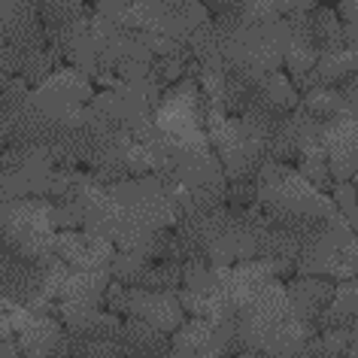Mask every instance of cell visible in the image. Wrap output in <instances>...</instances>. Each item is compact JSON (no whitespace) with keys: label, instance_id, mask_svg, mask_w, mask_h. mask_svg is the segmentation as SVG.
<instances>
[{"label":"cell","instance_id":"cell-1","mask_svg":"<svg viewBox=\"0 0 358 358\" xmlns=\"http://www.w3.org/2000/svg\"><path fill=\"white\" fill-rule=\"evenodd\" d=\"M316 322L298 316L289 298V285L280 280L267 282L237 313V343L240 355H301L303 343L316 334Z\"/></svg>","mask_w":358,"mask_h":358},{"label":"cell","instance_id":"cell-2","mask_svg":"<svg viewBox=\"0 0 358 358\" xmlns=\"http://www.w3.org/2000/svg\"><path fill=\"white\" fill-rule=\"evenodd\" d=\"M258 203L273 219H337L343 213L337 203L322 194L301 170L285 167L282 161H267L258 173Z\"/></svg>","mask_w":358,"mask_h":358},{"label":"cell","instance_id":"cell-3","mask_svg":"<svg viewBox=\"0 0 358 358\" xmlns=\"http://www.w3.org/2000/svg\"><path fill=\"white\" fill-rule=\"evenodd\" d=\"M55 201L52 198H13L0 203V243L31 262H49L55 258Z\"/></svg>","mask_w":358,"mask_h":358},{"label":"cell","instance_id":"cell-4","mask_svg":"<svg viewBox=\"0 0 358 358\" xmlns=\"http://www.w3.org/2000/svg\"><path fill=\"white\" fill-rule=\"evenodd\" d=\"M292 43L289 19L243 24L240 22L225 46V67L258 85L264 76L276 73L285 64V52Z\"/></svg>","mask_w":358,"mask_h":358},{"label":"cell","instance_id":"cell-5","mask_svg":"<svg viewBox=\"0 0 358 358\" xmlns=\"http://www.w3.org/2000/svg\"><path fill=\"white\" fill-rule=\"evenodd\" d=\"M207 137L222 158L228 182L231 179H258L271 155V137L252 131L243 119H231L222 110H207Z\"/></svg>","mask_w":358,"mask_h":358},{"label":"cell","instance_id":"cell-6","mask_svg":"<svg viewBox=\"0 0 358 358\" xmlns=\"http://www.w3.org/2000/svg\"><path fill=\"white\" fill-rule=\"evenodd\" d=\"M207 97H203L201 85L194 79H179L170 92L161 97L155 110V124L164 134H192L207 124Z\"/></svg>","mask_w":358,"mask_h":358},{"label":"cell","instance_id":"cell-7","mask_svg":"<svg viewBox=\"0 0 358 358\" xmlns=\"http://www.w3.org/2000/svg\"><path fill=\"white\" fill-rule=\"evenodd\" d=\"M173 355H234L237 319H203L182 322L173 334Z\"/></svg>","mask_w":358,"mask_h":358},{"label":"cell","instance_id":"cell-8","mask_svg":"<svg viewBox=\"0 0 358 358\" xmlns=\"http://www.w3.org/2000/svg\"><path fill=\"white\" fill-rule=\"evenodd\" d=\"M34 97H37V103L43 110L61 122L64 115L79 110V106L92 103L94 94H92L88 73H83L79 67H58L46 83L34 88Z\"/></svg>","mask_w":358,"mask_h":358},{"label":"cell","instance_id":"cell-9","mask_svg":"<svg viewBox=\"0 0 358 358\" xmlns=\"http://www.w3.org/2000/svg\"><path fill=\"white\" fill-rule=\"evenodd\" d=\"M182 298L176 289H143V285H128V316H137L149 325H155L167 334L185 322Z\"/></svg>","mask_w":358,"mask_h":358},{"label":"cell","instance_id":"cell-10","mask_svg":"<svg viewBox=\"0 0 358 358\" xmlns=\"http://www.w3.org/2000/svg\"><path fill=\"white\" fill-rule=\"evenodd\" d=\"M322 137L328 146V167L334 182H352L358 170V115L343 110L337 119L325 122Z\"/></svg>","mask_w":358,"mask_h":358},{"label":"cell","instance_id":"cell-11","mask_svg":"<svg viewBox=\"0 0 358 358\" xmlns=\"http://www.w3.org/2000/svg\"><path fill=\"white\" fill-rule=\"evenodd\" d=\"M43 294V264L0 243V298L31 307Z\"/></svg>","mask_w":358,"mask_h":358},{"label":"cell","instance_id":"cell-12","mask_svg":"<svg viewBox=\"0 0 358 358\" xmlns=\"http://www.w3.org/2000/svg\"><path fill=\"white\" fill-rule=\"evenodd\" d=\"M55 252L58 258H64L67 264L83 267V271H110L115 262V243L103 234H94V231H76L70 228L64 234H58L55 240Z\"/></svg>","mask_w":358,"mask_h":358},{"label":"cell","instance_id":"cell-13","mask_svg":"<svg viewBox=\"0 0 358 358\" xmlns=\"http://www.w3.org/2000/svg\"><path fill=\"white\" fill-rule=\"evenodd\" d=\"M322 128H325V122H319L316 115H313L307 106H294L292 113H285L282 124L276 128L273 134V143H271V155L273 161H294L301 158V152L310 146L313 140L322 137Z\"/></svg>","mask_w":358,"mask_h":358},{"label":"cell","instance_id":"cell-14","mask_svg":"<svg viewBox=\"0 0 358 358\" xmlns=\"http://www.w3.org/2000/svg\"><path fill=\"white\" fill-rule=\"evenodd\" d=\"M15 340H19L22 355H67V325L55 319V313H43V316L34 313Z\"/></svg>","mask_w":358,"mask_h":358},{"label":"cell","instance_id":"cell-15","mask_svg":"<svg viewBox=\"0 0 358 358\" xmlns=\"http://www.w3.org/2000/svg\"><path fill=\"white\" fill-rule=\"evenodd\" d=\"M337 285L331 282V276L322 273H298V280L289 285V298L298 310V316L316 322L322 316V310L334 301Z\"/></svg>","mask_w":358,"mask_h":358},{"label":"cell","instance_id":"cell-16","mask_svg":"<svg viewBox=\"0 0 358 358\" xmlns=\"http://www.w3.org/2000/svg\"><path fill=\"white\" fill-rule=\"evenodd\" d=\"M124 355H173V340L167 331H161L137 316H128L122 325Z\"/></svg>","mask_w":358,"mask_h":358},{"label":"cell","instance_id":"cell-17","mask_svg":"<svg viewBox=\"0 0 358 358\" xmlns=\"http://www.w3.org/2000/svg\"><path fill=\"white\" fill-rule=\"evenodd\" d=\"M358 73V55L349 43H334V46H325L319 52V64H316V76L322 85L340 88L343 83H349Z\"/></svg>","mask_w":358,"mask_h":358},{"label":"cell","instance_id":"cell-18","mask_svg":"<svg viewBox=\"0 0 358 358\" xmlns=\"http://www.w3.org/2000/svg\"><path fill=\"white\" fill-rule=\"evenodd\" d=\"M358 319V276L355 280H343L334 292V301L322 310V316L316 319L319 328H337V325H349Z\"/></svg>","mask_w":358,"mask_h":358},{"label":"cell","instance_id":"cell-19","mask_svg":"<svg viewBox=\"0 0 358 358\" xmlns=\"http://www.w3.org/2000/svg\"><path fill=\"white\" fill-rule=\"evenodd\" d=\"M255 97H262V101H267L271 106H276V110H282V113H292L294 106H298V92H294V85H292V79H285L280 70L271 76H264L262 83L255 85Z\"/></svg>","mask_w":358,"mask_h":358},{"label":"cell","instance_id":"cell-20","mask_svg":"<svg viewBox=\"0 0 358 358\" xmlns=\"http://www.w3.org/2000/svg\"><path fill=\"white\" fill-rule=\"evenodd\" d=\"M301 97H303L301 106H307L319 122H331L346 110L343 92H340V88H331V85H316V88H310V92H303Z\"/></svg>","mask_w":358,"mask_h":358},{"label":"cell","instance_id":"cell-21","mask_svg":"<svg viewBox=\"0 0 358 358\" xmlns=\"http://www.w3.org/2000/svg\"><path fill=\"white\" fill-rule=\"evenodd\" d=\"M319 64V46L310 40H301V37H292L289 43V52H285V67H289L292 79H301L313 73Z\"/></svg>","mask_w":358,"mask_h":358},{"label":"cell","instance_id":"cell-22","mask_svg":"<svg viewBox=\"0 0 358 358\" xmlns=\"http://www.w3.org/2000/svg\"><path fill=\"white\" fill-rule=\"evenodd\" d=\"M58 52L46 46V49H37V52H31L28 61H24V70H22V79H28V85H43L46 79L58 70Z\"/></svg>","mask_w":358,"mask_h":358},{"label":"cell","instance_id":"cell-23","mask_svg":"<svg viewBox=\"0 0 358 358\" xmlns=\"http://www.w3.org/2000/svg\"><path fill=\"white\" fill-rule=\"evenodd\" d=\"M43 24H67L83 19V0H40Z\"/></svg>","mask_w":358,"mask_h":358},{"label":"cell","instance_id":"cell-24","mask_svg":"<svg viewBox=\"0 0 358 358\" xmlns=\"http://www.w3.org/2000/svg\"><path fill=\"white\" fill-rule=\"evenodd\" d=\"M282 15L280 0H249L240 13L243 24H262V22H276Z\"/></svg>","mask_w":358,"mask_h":358},{"label":"cell","instance_id":"cell-25","mask_svg":"<svg viewBox=\"0 0 358 358\" xmlns=\"http://www.w3.org/2000/svg\"><path fill=\"white\" fill-rule=\"evenodd\" d=\"M13 198H24V194H22V185H19V179H15L13 170H3V167H0V203L13 201Z\"/></svg>","mask_w":358,"mask_h":358},{"label":"cell","instance_id":"cell-26","mask_svg":"<svg viewBox=\"0 0 358 358\" xmlns=\"http://www.w3.org/2000/svg\"><path fill=\"white\" fill-rule=\"evenodd\" d=\"M249 0H203V6L213 15H240Z\"/></svg>","mask_w":358,"mask_h":358},{"label":"cell","instance_id":"cell-27","mask_svg":"<svg viewBox=\"0 0 358 358\" xmlns=\"http://www.w3.org/2000/svg\"><path fill=\"white\" fill-rule=\"evenodd\" d=\"M340 92H343V103H346V113L358 115V73L349 79V83L340 85Z\"/></svg>","mask_w":358,"mask_h":358},{"label":"cell","instance_id":"cell-28","mask_svg":"<svg viewBox=\"0 0 358 358\" xmlns=\"http://www.w3.org/2000/svg\"><path fill=\"white\" fill-rule=\"evenodd\" d=\"M319 6V0H280V10L285 15H294V13H310V10H316Z\"/></svg>","mask_w":358,"mask_h":358},{"label":"cell","instance_id":"cell-29","mask_svg":"<svg viewBox=\"0 0 358 358\" xmlns=\"http://www.w3.org/2000/svg\"><path fill=\"white\" fill-rule=\"evenodd\" d=\"M340 15L343 22H358V0H340Z\"/></svg>","mask_w":358,"mask_h":358},{"label":"cell","instance_id":"cell-30","mask_svg":"<svg viewBox=\"0 0 358 358\" xmlns=\"http://www.w3.org/2000/svg\"><path fill=\"white\" fill-rule=\"evenodd\" d=\"M346 43L355 49V55H358V22H349L346 24Z\"/></svg>","mask_w":358,"mask_h":358},{"label":"cell","instance_id":"cell-31","mask_svg":"<svg viewBox=\"0 0 358 358\" xmlns=\"http://www.w3.org/2000/svg\"><path fill=\"white\" fill-rule=\"evenodd\" d=\"M349 264H352V273L358 276V234L352 237V243H349Z\"/></svg>","mask_w":358,"mask_h":358},{"label":"cell","instance_id":"cell-32","mask_svg":"<svg viewBox=\"0 0 358 358\" xmlns=\"http://www.w3.org/2000/svg\"><path fill=\"white\" fill-rule=\"evenodd\" d=\"M349 331H352V346H349V355H358V319L349 322Z\"/></svg>","mask_w":358,"mask_h":358},{"label":"cell","instance_id":"cell-33","mask_svg":"<svg viewBox=\"0 0 358 358\" xmlns=\"http://www.w3.org/2000/svg\"><path fill=\"white\" fill-rule=\"evenodd\" d=\"M10 79H13V76L6 73L3 67H0V94H3V88H6V85H10Z\"/></svg>","mask_w":358,"mask_h":358},{"label":"cell","instance_id":"cell-34","mask_svg":"<svg viewBox=\"0 0 358 358\" xmlns=\"http://www.w3.org/2000/svg\"><path fill=\"white\" fill-rule=\"evenodd\" d=\"M352 182H355V189H358V170H355V176H352Z\"/></svg>","mask_w":358,"mask_h":358},{"label":"cell","instance_id":"cell-35","mask_svg":"<svg viewBox=\"0 0 358 358\" xmlns=\"http://www.w3.org/2000/svg\"><path fill=\"white\" fill-rule=\"evenodd\" d=\"M0 155H3V152H0Z\"/></svg>","mask_w":358,"mask_h":358}]
</instances>
